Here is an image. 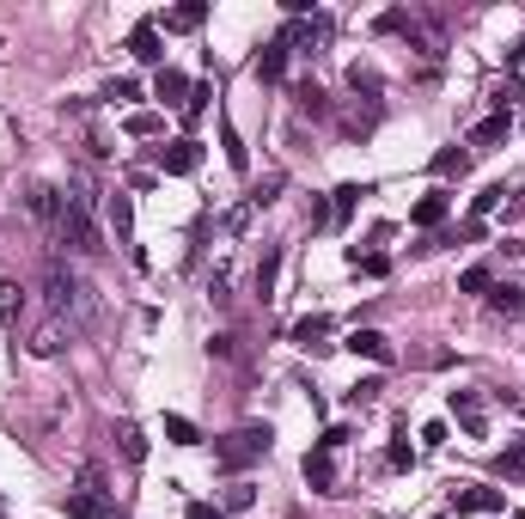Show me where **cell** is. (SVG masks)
<instances>
[{"label":"cell","mask_w":525,"mask_h":519,"mask_svg":"<svg viewBox=\"0 0 525 519\" xmlns=\"http://www.w3.org/2000/svg\"><path fill=\"white\" fill-rule=\"evenodd\" d=\"M269 446H275V434H269L262 421H244L239 434H226L221 446H214V464H221V471H244V464H257Z\"/></svg>","instance_id":"1"},{"label":"cell","mask_w":525,"mask_h":519,"mask_svg":"<svg viewBox=\"0 0 525 519\" xmlns=\"http://www.w3.org/2000/svg\"><path fill=\"white\" fill-rule=\"evenodd\" d=\"M61 239L74 244V251H98V220H92V202L80 196V190H74V196H61V226H56Z\"/></svg>","instance_id":"2"},{"label":"cell","mask_w":525,"mask_h":519,"mask_svg":"<svg viewBox=\"0 0 525 519\" xmlns=\"http://www.w3.org/2000/svg\"><path fill=\"white\" fill-rule=\"evenodd\" d=\"M61 507H67V519H117V501L98 489V477H86V489H74Z\"/></svg>","instance_id":"3"},{"label":"cell","mask_w":525,"mask_h":519,"mask_svg":"<svg viewBox=\"0 0 525 519\" xmlns=\"http://www.w3.org/2000/svg\"><path fill=\"white\" fill-rule=\"evenodd\" d=\"M196 165H202V140L196 135H178L171 147H160V171L165 178H190Z\"/></svg>","instance_id":"4"},{"label":"cell","mask_w":525,"mask_h":519,"mask_svg":"<svg viewBox=\"0 0 525 519\" xmlns=\"http://www.w3.org/2000/svg\"><path fill=\"white\" fill-rule=\"evenodd\" d=\"M348 355H361V360H379V367H391V337L385 330H348Z\"/></svg>","instance_id":"5"},{"label":"cell","mask_w":525,"mask_h":519,"mask_svg":"<svg viewBox=\"0 0 525 519\" xmlns=\"http://www.w3.org/2000/svg\"><path fill=\"white\" fill-rule=\"evenodd\" d=\"M305 483H312L318 495H336V459H330V446H312V452H305Z\"/></svg>","instance_id":"6"},{"label":"cell","mask_w":525,"mask_h":519,"mask_svg":"<svg viewBox=\"0 0 525 519\" xmlns=\"http://www.w3.org/2000/svg\"><path fill=\"white\" fill-rule=\"evenodd\" d=\"M507 495L501 489H452V514H501Z\"/></svg>","instance_id":"7"},{"label":"cell","mask_w":525,"mask_h":519,"mask_svg":"<svg viewBox=\"0 0 525 519\" xmlns=\"http://www.w3.org/2000/svg\"><path fill=\"white\" fill-rule=\"evenodd\" d=\"M129 56L147 61V67H153V61H165V43H160V25H153V19H141L135 31H129Z\"/></svg>","instance_id":"8"},{"label":"cell","mask_w":525,"mask_h":519,"mask_svg":"<svg viewBox=\"0 0 525 519\" xmlns=\"http://www.w3.org/2000/svg\"><path fill=\"white\" fill-rule=\"evenodd\" d=\"M446 214H452V196H446V190H427V196L416 202V208H409V220H416L422 233H434V226H440Z\"/></svg>","instance_id":"9"},{"label":"cell","mask_w":525,"mask_h":519,"mask_svg":"<svg viewBox=\"0 0 525 519\" xmlns=\"http://www.w3.org/2000/svg\"><path fill=\"white\" fill-rule=\"evenodd\" d=\"M153 99L171 104V110H183V104H190V80H183L178 67H160V74H153Z\"/></svg>","instance_id":"10"},{"label":"cell","mask_w":525,"mask_h":519,"mask_svg":"<svg viewBox=\"0 0 525 519\" xmlns=\"http://www.w3.org/2000/svg\"><path fill=\"white\" fill-rule=\"evenodd\" d=\"M257 80H262V86L287 80V43H282V37H275V43H262V49H257Z\"/></svg>","instance_id":"11"},{"label":"cell","mask_w":525,"mask_h":519,"mask_svg":"<svg viewBox=\"0 0 525 519\" xmlns=\"http://www.w3.org/2000/svg\"><path fill=\"white\" fill-rule=\"evenodd\" d=\"M202 19H208V6L202 0H183V6H171V13H165V19H153V25H165V31H202Z\"/></svg>","instance_id":"12"},{"label":"cell","mask_w":525,"mask_h":519,"mask_svg":"<svg viewBox=\"0 0 525 519\" xmlns=\"http://www.w3.org/2000/svg\"><path fill=\"white\" fill-rule=\"evenodd\" d=\"M361 196H366V183H336V190H330V226H343V220L361 208Z\"/></svg>","instance_id":"13"},{"label":"cell","mask_w":525,"mask_h":519,"mask_svg":"<svg viewBox=\"0 0 525 519\" xmlns=\"http://www.w3.org/2000/svg\"><path fill=\"white\" fill-rule=\"evenodd\" d=\"M507 129H513V117H507V110H495V117H483L477 129H470V147H501Z\"/></svg>","instance_id":"14"},{"label":"cell","mask_w":525,"mask_h":519,"mask_svg":"<svg viewBox=\"0 0 525 519\" xmlns=\"http://www.w3.org/2000/svg\"><path fill=\"white\" fill-rule=\"evenodd\" d=\"M452 416L465 421V434H483V403H477V391H452Z\"/></svg>","instance_id":"15"},{"label":"cell","mask_w":525,"mask_h":519,"mask_svg":"<svg viewBox=\"0 0 525 519\" xmlns=\"http://www.w3.org/2000/svg\"><path fill=\"white\" fill-rule=\"evenodd\" d=\"M465 171H470L465 147H440V153H434V178H465Z\"/></svg>","instance_id":"16"},{"label":"cell","mask_w":525,"mask_h":519,"mask_svg":"<svg viewBox=\"0 0 525 519\" xmlns=\"http://www.w3.org/2000/svg\"><path fill=\"white\" fill-rule=\"evenodd\" d=\"M104 214H110V233L129 244V233H135V208H129V196H122V190L110 196V208H104Z\"/></svg>","instance_id":"17"},{"label":"cell","mask_w":525,"mask_h":519,"mask_svg":"<svg viewBox=\"0 0 525 519\" xmlns=\"http://www.w3.org/2000/svg\"><path fill=\"white\" fill-rule=\"evenodd\" d=\"M348 263H355V269H361L366 281H379V275H391V257H385V251H361V244H355V251H348Z\"/></svg>","instance_id":"18"},{"label":"cell","mask_w":525,"mask_h":519,"mask_svg":"<svg viewBox=\"0 0 525 519\" xmlns=\"http://www.w3.org/2000/svg\"><path fill=\"white\" fill-rule=\"evenodd\" d=\"M221 147H226V165H232V171H251V153H244V140H239L232 122H221Z\"/></svg>","instance_id":"19"},{"label":"cell","mask_w":525,"mask_h":519,"mask_svg":"<svg viewBox=\"0 0 525 519\" xmlns=\"http://www.w3.org/2000/svg\"><path fill=\"white\" fill-rule=\"evenodd\" d=\"M489 306H495L501 318H520V312H525V294H520V287H489Z\"/></svg>","instance_id":"20"},{"label":"cell","mask_w":525,"mask_h":519,"mask_svg":"<svg viewBox=\"0 0 525 519\" xmlns=\"http://www.w3.org/2000/svg\"><path fill=\"white\" fill-rule=\"evenodd\" d=\"M19 312H25V287L19 281H0V318L19 324Z\"/></svg>","instance_id":"21"},{"label":"cell","mask_w":525,"mask_h":519,"mask_svg":"<svg viewBox=\"0 0 525 519\" xmlns=\"http://www.w3.org/2000/svg\"><path fill=\"white\" fill-rule=\"evenodd\" d=\"M208 99H214V86H190V104H183V129H196L208 117Z\"/></svg>","instance_id":"22"},{"label":"cell","mask_w":525,"mask_h":519,"mask_svg":"<svg viewBox=\"0 0 525 519\" xmlns=\"http://www.w3.org/2000/svg\"><path fill=\"white\" fill-rule=\"evenodd\" d=\"M293 99H300V110H312V117H330V99H324V92H318L312 80L293 86Z\"/></svg>","instance_id":"23"},{"label":"cell","mask_w":525,"mask_h":519,"mask_svg":"<svg viewBox=\"0 0 525 519\" xmlns=\"http://www.w3.org/2000/svg\"><path fill=\"white\" fill-rule=\"evenodd\" d=\"M324 337H330V318H305L300 330H293V342H300V348H324Z\"/></svg>","instance_id":"24"},{"label":"cell","mask_w":525,"mask_h":519,"mask_svg":"<svg viewBox=\"0 0 525 519\" xmlns=\"http://www.w3.org/2000/svg\"><path fill=\"white\" fill-rule=\"evenodd\" d=\"M165 440H171V446H196V421H183V416H165Z\"/></svg>","instance_id":"25"},{"label":"cell","mask_w":525,"mask_h":519,"mask_svg":"<svg viewBox=\"0 0 525 519\" xmlns=\"http://www.w3.org/2000/svg\"><path fill=\"white\" fill-rule=\"evenodd\" d=\"M495 471H501V477H525V440H513V446H507L501 459H495Z\"/></svg>","instance_id":"26"},{"label":"cell","mask_w":525,"mask_h":519,"mask_svg":"<svg viewBox=\"0 0 525 519\" xmlns=\"http://www.w3.org/2000/svg\"><path fill=\"white\" fill-rule=\"evenodd\" d=\"M385 464H391V471H416V446H409V440H391V446H385Z\"/></svg>","instance_id":"27"},{"label":"cell","mask_w":525,"mask_h":519,"mask_svg":"<svg viewBox=\"0 0 525 519\" xmlns=\"http://www.w3.org/2000/svg\"><path fill=\"white\" fill-rule=\"evenodd\" d=\"M122 129H129V135H135V140H147V135H160V110H135V117L122 122Z\"/></svg>","instance_id":"28"},{"label":"cell","mask_w":525,"mask_h":519,"mask_svg":"<svg viewBox=\"0 0 525 519\" xmlns=\"http://www.w3.org/2000/svg\"><path fill=\"white\" fill-rule=\"evenodd\" d=\"M122 459H129V464L147 459V434H141V428H122Z\"/></svg>","instance_id":"29"},{"label":"cell","mask_w":525,"mask_h":519,"mask_svg":"<svg viewBox=\"0 0 525 519\" xmlns=\"http://www.w3.org/2000/svg\"><path fill=\"white\" fill-rule=\"evenodd\" d=\"M520 99H525L520 80H501V86H495V110H507V117H513V104H520Z\"/></svg>","instance_id":"30"},{"label":"cell","mask_w":525,"mask_h":519,"mask_svg":"<svg viewBox=\"0 0 525 519\" xmlns=\"http://www.w3.org/2000/svg\"><path fill=\"white\" fill-rule=\"evenodd\" d=\"M458 287H465V294H489V287H495V275L477 263V269H465V275H458Z\"/></svg>","instance_id":"31"},{"label":"cell","mask_w":525,"mask_h":519,"mask_svg":"<svg viewBox=\"0 0 525 519\" xmlns=\"http://www.w3.org/2000/svg\"><path fill=\"white\" fill-rule=\"evenodd\" d=\"M379 391H385V379H361L348 391V403H355V410H361V403H379Z\"/></svg>","instance_id":"32"},{"label":"cell","mask_w":525,"mask_h":519,"mask_svg":"<svg viewBox=\"0 0 525 519\" xmlns=\"http://www.w3.org/2000/svg\"><path fill=\"white\" fill-rule=\"evenodd\" d=\"M104 99H110V104H129V99H141V86H135V80H110V86H104Z\"/></svg>","instance_id":"33"},{"label":"cell","mask_w":525,"mask_h":519,"mask_svg":"<svg viewBox=\"0 0 525 519\" xmlns=\"http://www.w3.org/2000/svg\"><path fill=\"white\" fill-rule=\"evenodd\" d=\"M501 196H507L501 183H489L483 196H477V214H470V220H483V214H495V208H501Z\"/></svg>","instance_id":"34"},{"label":"cell","mask_w":525,"mask_h":519,"mask_svg":"<svg viewBox=\"0 0 525 519\" xmlns=\"http://www.w3.org/2000/svg\"><path fill=\"white\" fill-rule=\"evenodd\" d=\"M183 519H226V507H214V501H190Z\"/></svg>","instance_id":"35"},{"label":"cell","mask_w":525,"mask_h":519,"mask_svg":"<svg viewBox=\"0 0 525 519\" xmlns=\"http://www.w3.org/2000/svg\"><path fill=\"white\" fill-rule=\"evenodd\" d=\"M239 507H251V483H232V495H226V514H239Z\"/></svg>","instance_id":"36"},{"label":"cell","mask_w":525,"mask_h":519,"mask_svg":"<svg viewBox=\"0 0 525 519\" xmlns=\"http://www.w3.org/2000/svg\"><path fill=\"white\" fill-rule=\"evenodd\" d=\"M348 440H355L348 428H324V440H318V446H330V452H336V446H348Z\"/></svg>","instance_id":"37"},{"label":"cell","mask_w":525,"mask_h":519,"mask_svg":"<svg viewBox=\"0 0 525 519\" xmlns=\"http://www.w3.org/2000/svg\"><path fill=\"white\" fill-rule=\"evenodd\" d=\"M507 61H513V67H520V61H525V37L513 43V49H507Z\"/></svg>","instance_id":"38"},{"label":"cell","mask_w":525,"mask_h":519,"mask_svg":"<svg viewBox=\"0 0 525 519\" xmlns=\"http://www.w3.org/2000/svg\"><path fill=\"white\" fill-rule=\"evenodd\" d=\"M513 519H525V514H513Z\"/></svg>","instance_id":"39"}]
</instances>
